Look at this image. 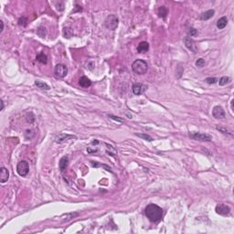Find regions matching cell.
Here are the masks:
<instances>
[{
	"mask_svg": "<svg viewBox=\"0 0 234 234\" xmlns=\"http://www.w3.org/2000/svg\"><path fill=\"white\" fill-rule=\"evenodd\" d=\"M145 216L151 222H158L163 218V210L156 204H149L145 210Z\"/></svg>",
	"mask_w": 234,
	"mask_h": 234,
	"instance_id": "obj_1",
	"label": "cell"
},
{
	"mask_svg": "<svg viewBox=\"0 0 234 234\" xmlns=\"http://www.w3.org/2000/svg\"><path fill=\"white\" fill-rule=\"evenodd\" d=\"M147 68L148 66H147L146 61L143 60H136L132 65L133 71L136 74H140V75L145 74L147 71Z\"/></svg>",
	"mask_w": 234,
	"mask_h": 234,
	"instance_id": "obj_2",
	"label": "cell"
},
{
	"mask_svg": "<svg viewBox=\"0 0 234 234\" xmlns=\"http://www.w3.org/2000/svg\"><path fill=\"white\" fill-rule=\"evenodd\" d=\"M119 24V19L118 17L114 15H110L106 17V19L104 21V25L108 30H116V27H118Z\"/></svg>",
	"mask_w": 234,
	"mask_h": 234,
	"instance_id": "obj_3",
	"label": "cell"
},
{
	"mask_svg": "<svg viewBox=\"0 0 234 234\" xmlns=\"http://www.w3.org/2000/svg\"><path fill=\"white\" fill-rule=\"evenodd\" d=\"M68 73V68L64 64H57L54 68V75L58 79H62L66 77Z\"/></svg>",
	"mask_w": 234,
	"mask_h": 234,
	"instance_id": "obj_4",
	"label": "cell"
},
{
	"mask_svg": "<svg viewBox=\"0 0 234 234\" xmlns=\"http://www.w3.org/2000/svg\"><path fill=\"white\" fill-rule=\"evenodd\" d=\"M189 137L198 140V141H202V142H210L212 140V136L208 135V134H202V133H197V132H192L189 133Z\"/></svg>",
	"mask_w": 234,
	"mask_h": 234,
	"instance_id": "obj_5",
	"label": "cell"
},
{
	"mask_svg": "<svg viewBox=\"0 0 234 234\" xmlns=\"http://www.w3.org/2000/svg\"><path fill=\"white\" fill-rule=\"evenodd\" d=\"M30 171V166H29V163L25 160H22L20 161L19 163L17 164V174L21 176H25L27 175Z\"/></svg>",
	"mask_w": 234,
	"mask_h": 234,
	"instance_id": "obj_6",
	"label": "cell"
},
{
	"mask_svg": "<svg viewBox=\"0 0 234 234\" xmlns=\"http://www.w3.org/2000/svg\"><path fill=\"white\" fill-rule=\"evenodd\" d=\"M216 212L220 216H229L230 209L229 206L225 204H219L216 206Z\"/></svg>",
	"mask_w": 234,
	"mask_h": 234,
	"instance_id": "obj_7",
	"label": "cell"
},
{
	"mask_svg": "<svg viewBox=\"0 0 234 234\" xmlns=\"http://www.w3.org/2000/svg\"><path fill=\"white\" fill-rule=\"evenodd\" d=\"M147 90V86L143 83H135L133 85L132 91L135 95H141Z\"/></svg>",
	"mask_w": 234,
	"mask_h": 234,
	"instance_id": "obj_8",
	"label": "cell"
},
{
	"mask_svg": "<svg viewBox=\"0 0 234 234\" xmlns=\"http://www.w3.org/2000/svg\"><path fill=\"white\" fill-rule=\"evenodd\" d=\"M212 115L216 119H223V118H225V112H224L221 106L217 105L212 110Z\"/></svg>",
	"mask_w": 234,
	"mask_h": 234,
	"instance_id": "obj_9",
	"label": "cell"
},
{
	"mask_svg": "<svg viewBox=\"0 0 234 234\" xmlns=\"http://www.w3.org/2000/svg\"><path fill=\"white\" fill-rule=\"evenodd\" d=\"M184 43L186 45V47L188 48L189 50H190V51L192 52H196L197 51V48H196V45L193 41V40L190 38V37H186L184 39Z\"/></svg>",
	"mask_w": 234,
	"mask_h": 234,
	"instance_id": "obj_10",
	"label": "cell"
},
{
	"mask_svg": "<svg viewBox=\"0 0 234 234\" xmlns=\"http://www.w3.org/2000/svg\"><path fill=\"white\" fill-rule=\"evenodd\" d=\"M69 139H76L75 136H73L71 135H64V134H60L59 135H57L55 137V142L56 143H59V144H61L65 141H67Z\"/></svg>",
	"mask_w": 234,
	"mask_h": 234,
	"instance_id": "obj_11",
	"label": "cell"
},
{
	"mask_svg": "<svg viewBox=\"0 0 234 234\" xmlns=\"http://www.w3.org/2000/svg\"><path fill=\"white\" fill-rule=\"evenodd\" d=\"M68 165H69V159L67 156H62L60 160V163H59V167H60V170L61 172H63L66 168L68 167Z\"/></svg>",
	"mask_w": 234,
	"mask_h": 234,
	"instance_id": "obj_12",
	"label": "cell"
},
{
	"mask_svg": "<svg viewBox=\"0 0 234 234\" xmlns=\"http://www.w3.org/2000/svg\"><path fill=\"white\" fill-rule=\"evenodd\" d=\"M79 84L82 88H89L91 85V81L85 76H82L79 80Z\"/></svg>",
	"mask_w": 234,
	"mask_h": 234,
	"instance_id": "obj_13",
	"label": "cell"
},
{
	"mask_svg": "<svg viewBox=\"0 0 234 234\" xmlns=\"http://www.w3.org/2000/svg\"><path fill=\"white\" fill-rule=\"evenodd\" d=\"M9 179V173L6 168L1 167V176H0V182L1 183H6Z\"/></svg>",
	"mask_w": 234,
	"mask_h": 234,
	"instance_id": "obj_14",
	"label": "cell"
},
{
	"mask_svg": "<svg viewBox=\"0 0 234 234\" xmlns=\"http://www.w3.org/2000/svg\"><path fill=\"white\" fill-rule=\"evenodd\" d=\"M148 50H149V44L146 41L141 42L137 47V51L139 53H145V52L148 51Z\"/></svg>",
	"mask_w": 234,
	"mask_h": 234,
	"instance_id": "obj_15",
	"label": "cell"
},
{
	"mask_svg": "<svg viewBox=\"0 0 234 234\" xmlns=\"http://www.w3.org/2000/svg\"><path fill=\"white\" fill-rule=\"evenodd\" d=\"M228 24V18L227 17H222L217 21V27L219 30H223Z\"/></svg>",
	"mask_w": 234,
	"mask_h": 234,
	"instance_id": "obj_16",
	"label": "cell"
},
{
	"mask_svg": "<svg viewBox=\"0 0 234 234\" xmlns=\"http://www.w3.org/2000/svg\"><path fill=\"white\" fill-rule=\"evenodd\" d=\"M214 14H215V11L213 10V9H210V10L206 11L200 15V19L201 20H208L214 16Z\"/></svg>",
	"mask_w": 234,
	"mask_h": 234,
	"instance_id": "obj_17",
	"label": "cell"
},
{
	"mask_svg": "<svg viewBox=\"0 0 234 234\" xmlns=\"http://www.w3.org/2000/svg\"><path fill=\"white\" fill-rule=\"evenodd\" d=\"M35 85H36L37 87H38V88L41 89V90L49 91V90L50 89V87L48 85V84L45 83V82H42V81H35Z\"/></svg>",
	"mask_w": 234,
	"mask_h": 234,
	"instance_id": "obj_18",
	"label": "cell"
},
{
	"mask_svg": "<svg viewBox=\"0 0 234 234\" xmlns=\"http://www.w3.org/2000/svg\"><path fill=\"white\" fill-rule=\"evenodd\" d=\"M63 36H64V38H66V39L71 38V37L73 36V30L71 29V27H64Z\"/></svg>",
	"mask_w": 234,
	"mask_h": 234,
	"instance_id": "obj_19",
	"label": "cell"
},
{
	"mask_svg": "<svg viewBox=\"0 0 234 234\" xmlns=\"http://www.w3.org/2000/svg\"><path fill=\"white\" fill-rule=\"evenodd\" d=\"M231 82V78L230 77H227V76H224V77H221L219 81V84L220 86H224V85H227V84L230 83Z\"/></svg>",
	"mask_w": 234,
	"mask_h": 234,
	"instance_id": "obj_20",
	"label": "cell"
},
{
	"mask_svg": "<svg viewBox=\"0 0 234 234\" xmlns=\"http://www.w3.org/2000/svg\"><path fill=\"white\" fill-rule=\"evenodd\" d=\"M37 60L40 61V63L46 64L47 61H48V57H47V56L43 52H41L40 54H39L38 56H37Z\"/></svg>",
	"mask_w": 234,
	"mask_h": 234,
	"instance_id": "obj_21",
	"label": "cell"
},
{
	"mask_svg": "<svg viewBox=\"0 0 234 234\" xmlns=\"http://www.w3.org/2000/svg\"><path fill=\"white\" fill-rule=\"evenodd\" d=\"M217 130H219L220 132H221L222 134H224V135H229V136H233V133L231 132V131H229V130H227L226 128H223V127H220V126H217Z\"/></svg>",
	"mask_w": 234,
	"mask_h": 234,
	"instance_id": "obj_22",
	"label": "cell"
},
{
	"mask_svg": "<svg viewBox=\"0 0 234 234\" xmlns=\"http://www.w3.org/2000/svg\"><path fill=\"white\" fill-rule=\"evenodd\" d=\"M158 15H159V17L165 18L166 17V15H167V9L165 6L159 7V9H158Z\"/></svg>",
	"mask_w": 234,
	"mask_h": 234,
	"instance_id": "obj_23",
	"label": "cell"
},
{
	"mask_svg": "<svg viewBox=\"0 0 234 234\" xmlns=\"http://www.w3.org/2000/svg\"><path fill=\"white\" fill-rule=\"evenodd\" d=\"M37 34H38L40 38H45V36H46V29L43 27H39V30H37Z\"/></svg>",
	"mask_w": 234,
	"mask_h": 234,
	"instance_id": "obj_24",
	"label": "cell"
},
{
	"mask_svg": "<svg viewBox=\"0 0 234 234\" xmlns=\"http://www.w3.org/2000/svg\"><path fill=\"white\" fill-rule=\"evenodd\" d=\"M136 136L140 137V138H142L144 140H146V141H152V137L150 135H145V134H135Z\"/></svg>",
	"mask_w": 234,
	"mask_h": 234,
	"instance_id": "obj_25",
	"label": "cell"
},
{
	"mask_svg": "<svg viewBox=\"0 0 234 234\" xmlns=\"http://www.w3.org/2000/svg\"><path fill=\"white\" fill-rule=\"evenodd\" d=\"M34 135H35V133L32 130H27L25 132V137L27 139H31Z\"/></svg>",
	"mask_w": 234,
	"mask_h": 234,
	"instance_id": "obj_26",
	"label": "cell"
},
{
	"mask_svg": "<svg viewBox=\"0 0 234 234\" xmlns=\"http://www.w3.org/2000/svg\"><path fill=\"white\" fill-rule=\"evenodd\" d=\"M198 34H199L198 30H197L196 29H193V27H191V29H189V30H188V35H189V37H195V36H197Z\"/></svg>",
	"mask_w": 234,
	"mask_h": 234,
	"instance_id": "obj_27",
	"label": "cell"
},
{
	"mask_svg": "<svg viewBox=\"0 0 234 234\" xmlns=\"http://www.w3.org/2000/svg\"><path fill=\"white\" fill-rule=\"evenodd\" d=\"M205 60L204 59H202V58H200V59H199L198 60L196 61V66L197 67H199V68H202L204 65H205Z\"/></svg>",
	"mask_w": 234,
	"mask_h": 234,
	"instance_id": "obj_28",
	"label": "cell"
},
{
	"mask_svg": "<svg viewBox=\"0 0 234 234\" xmlns=\"http://www.w3.org/2000/svg\"><path fill=\"white\" fill-rule=\"evenodd\" d=\"M18 24H19L20 26H22V27L27 26V17H20V18H19V20H18Z\"/></svg>",
	"mask_w": 234,
	"mask_h": 234,
	"instance_id": "obj_29",
	"label": "cell"
},
{
	"mask_svg": "<svg viewBox=\"0 0 234 234\" xmlns=\"http://www.w3.org/2000/svg\"><path fill=\"white\" fill-rule=\"evenodd\" d=\"M219 80L216 79V78H207L205 80V81L209 83V84H214V83H216Z\"/></svg>",
	"mask_w": 234,
	"mask_h": 234,
	"instance_id": "obj_30",
	"label": "cell"
},
{
	"mask_svg": "<svg viewBox=\"0 0 234 234\" xmlns=\"http://www.w3.org/2000/svg\"><path fill=\"white\" fill-rule=\"evenodd\" d=\"M108 117H110L111 119H113L114 121H117V122H120V123H123L124 120L123 119H121L119 117H116V116H114V115H112V114H108Z\"/></svg>",
	"mask_w": 234,
	"mask_h": 234,
	"instance_id": "obj_31",
	"label": "cell"
},
{
	"mask_svg": "<svg viewBox=\"0 0 234 234\" xmlns=\"http://www.w3.org/2000/svg\"><path fill=\"white\" fill-rule=\"evenodd\" d=\"M0 24H1V30H0V32H2L3 30H4V22L3 21H0Z\"/></svg>",
	"mask_w": 234,
	"mask_h": 234,
	"instance_id": "obj_32",
	"label": "cell"
},
{
	"mask_svg": "<svg viewBox=\"0 0 234 234\" xmlns=\"http://www.w3.org/2000/svg\"><path fill=\"white\" fill-rule=\"evenodd\" d=\"M1 110H4V101L3 100H1Z\"/></svg>",
	"mask_w": 234,
	"mask_h": 234,
	"instance_id": "obj_33",
	"label": "cell"
}]
</instances>
